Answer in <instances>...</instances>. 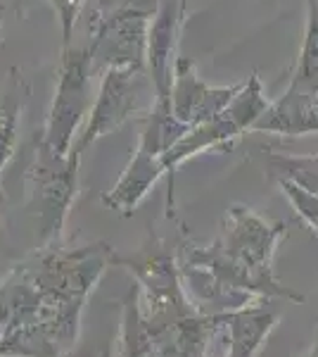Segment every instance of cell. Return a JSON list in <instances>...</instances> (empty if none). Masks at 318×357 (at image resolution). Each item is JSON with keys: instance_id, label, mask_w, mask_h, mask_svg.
I'll return each instance as SVG.
<instances>
[{"instance_id": "1", "label": "cell", "mask_w": 318, "mask_h": 357, "mask_svg": "<svg viewBox=\"0 0 318 357\" xmlns=\"http://www.w3.org/2000/svg\"><path fill=\"white\" fill-rule=\"evenodd\" d=\"M283 234L285 224H269L247 207H233L212 248L181 250L178 267L190 301L202 312L207 303L218 305L221 312L266 305L271 298L302 303V293L283 286L271 269Z\"/></svg>"}, {"instance_id": "2", "label": "cell", "mask_w": 318, "mask_h": 357, "mask_svg": "<svg viewBox=\"0 0 318 357\" xmlns=\"http://www.w3.org/2000/svg\"><path fill=\"white\" fill-rule=\"evenodd\" d=\"M154 0H129L112 15L97 17L88 45L93 72L109 67H145L150 17H154Z\"/></svg>"}, {"instance_id": "3", "label": "cell", "mask_w": 318, "mask_h": 357, "mask_svg": "<svg viewBox=\"0 0 318 357\" xmlns=\"http://www.w3.org/2000/svg\"><path fill=\"white\" fill-rule=\"evenodd\" d=\"M90 50L84 48H65L60 69V84L55 91V102L50 110L48 126H45L43 151L55 158H67L72 151V141L77 134V126L81 124L88 107V84H90Z\"/></svg>"}, {"instance_id": "4", "label": "cell", "mask_w": 318, "mask_h": 357, "mask_svg": "<svg viewBox=\"0 0 318 357\" xmlns=\"http://www.w3.org/2000/svg\"><path fill=\"white\" fill-rule=\"evenodd\" d=\"M266 112V98L262 91V82L254 74L250 84L240 86V91L233 96V100L223 107L216 117L207 119L198 126H190L188 134L164 155V167L173 169L188 158L198 155L207 148H216L228 143L230 138L240 136L245 129H252L254 122Z\"/></svg>"}, {"instance_id": "5", "label": "cell", "mask_w": 318, "mask_h": 357, "mask_svg": "<svg viewBox=\"0 0 318 357\" xmlns=\"http://www.w3.org/2000/svg\"><path fill=\"white\" fill-rule=\"evenodd\" d=\"M141 96H143V69H133V67L105 69L95 105L90 107L88 119H86L84 129H81V134L77 136V141H74L69 153L81 158L93 141L109 134V131L119 129L138 110Z\"/></svg>"}, {"instance_id": "6", "label": "cell", "mask_w": 318, "mask_h": 357, "mask_svg": "<svg viewBox=\"0 0 318 357\" xmlns=\"http://www.w3.org/2000/svg\"><path fill=\"white\" fill-rule=\"evenodd\" d=\"M240 86L233 89H209L195 74V65L190 60H176L171 84V112L178 122L198 126L207 119L216 117L218 112L233 100Z\"/></svg>"}, {"instance_id": "7", "label": "cell", "mask_w": 318, "mask_h": 357, "mask_svg": "<svg viewBox=\"0 0 318 357\" xmlns=\"http://www.w3.org/2000/svg\"><path fill=\"white\" fill-rule=\"evenodd\" d=\"M188 0H169L154 15L148 31V62L152 72V86L157 100H171L173 69H176V45L186 20Z\"/></svg>"}, {"instance_id": "8", "label": "cell", "mask_w": 318, "mask_h": 357, "mask_svg": "<svg viewBox=\"0 0 318 357\" xmlns=\"http://www.w3.org/2000/svg\"><path fill=\"white\" fill-rule=\"evenodd\" d=\"M214 321L223 341L225 355L254 357L278 321V312H271L264 305H250V307L228 310V312H214Z\"/></svg>"}, {"instance_id": "9", "label": "cell", "mask_w": 318, "mask_h": 357, "mask_svg": "<svg viewBox=\"0 0 318 357\" xmlns=\"http://www.w3.org/2000/svg\"><path fill=\"white\" fill-rule=\"evenodd\" d=\"M161 172H166L164 158L145 146H138L124 176L105 195V205H109L112 210H119L121 215H131V210H136V205L145 198L150 186L157 181Z\"/></svg>"}, {"instance_id": "10", "label": "cell", "mask_w": 318, "mask_h": 357, "mask_svg": "<svg viewBox=\"0 0 318 357\" xmlns=\"http://www.w3.org/2000/svg\"><path fill=\"white\" fill-rule=\"evenodd\" d=\"M287 96L306 102H318V0H311L309 36H306L302 57H299V67L294 72Z\"/></svg>"}, {"instance_id": "11", "label": "cell", "mask_w": 318, "mask_h": 357, "mask_svg": "<svg viewBox=\"0 0 318 357\" xmlns=\"http://www.w3.org/2000/svg\"><path fill=\"white\" fill-rule=\"evenodd\" d=\"M22 110V93L17 79L8 84L3 98H0V167L15 151V138H17V122H19Z\"/></svg>"}, {"instance_id": "12", "label": "cell", "mask_w": 318, "mask_h": 357, "mask_svg": "<svg viewBox=\"0 0 318 357\" xmlns=\"http://www.w3.org/2000/svg\"><path fill=\"white\" fill-rule=\"evenodd\" d=\"M280 174L287 181L302 186L304 191L318 195V158H299V160H278Z\"/></svg>"}, {"instance_id": "13", "label": "cell", "mask_w": 318, "mask_h": 357, "mask_svg": "<svg viewBox=\"0 0 318 357\" xmlns=\"http://www.w3.org/2000/svg\"><path fill=\"white\" fill-rule=\"evenodd\" d=\"M280 186H283V191L287 193V198L294 203V207H297L299 215H302L304 220L314 227V231L318 234V195L304 191L302 186L287 181V178H280Z\"/></svg>"}, {"instance_id": "14", "label": "cell", "mask_w": 318, "mask_h": 357, "mask_svg": "<svg viewBox=\"0 0 318 357\" xmlns=\"http://www.w3.org/2000/svg\"><path fill=\"white\" fill-rule=\"evenodd\" d=\"M50 3H53L57 20H60V26H62V43H65V48H69L74 24H77V17L86 0H50Z\"/></svg>"}, {"instance_id": "15", "label": "cell", "mask_w": 318, "mask_h": 357, "mask_svg": "<svg viewBox=\"0 0 318 357\" xmlns=\"http://www.w3.org/2000/svg\"><path fill=\"white\" fill-rule=\"evenodd\" d=\"M109 355H112V343L105 341L100 345L88 343V345H84V348H79L77 353H69L65 357H109Z\"/></svg>"}, {"instance_id": "16", "label": "cell", "mask_w": 318, "mask_h": 357, "mask_svg": "<svg viewBox=\"0 0 318 357\" xmlns=\"http://www.w3.org/2000/svg\"><path fill=\"white\" fill-rule=\"evenodd\" d=\"M306 357H318V331H316V341H314V345H311V353Z\"/></svg>"}, {"instance_id": "17", "label": "cell", "mask_w": 318, "mask_h": 357, "mask_svg": "<svg viewBox=\"0 0 318 357\" xmlns=\"http://www.w3.org/2000/svg\"><path fill=\"white\" fill-rule=\"evenodd\" d=\"M0 22H3V3H0Z\"/></svg>"}]
</instances>
